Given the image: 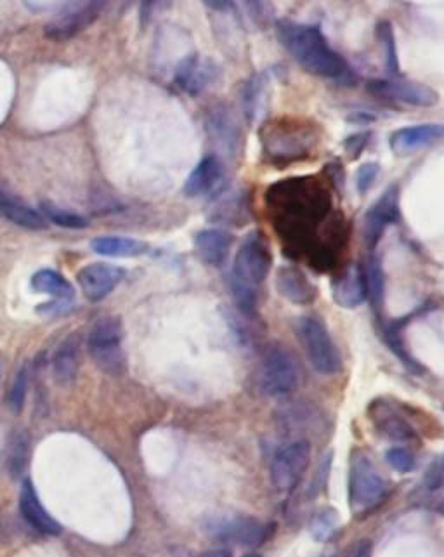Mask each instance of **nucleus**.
<instances>
[{
    "mask_svg": "<svg viewBox=\"0 0 444 557\" xmlns=\"http://www.w3.org/2000/svg\"><path fill=\"white\" fill-rule=\"evenodd\" d=\"M269 221L283 242L287 252L295 257L307 256V261L320 271L335 266L328 254L321 228L333 212L332 195L327 184L318 177H290L269 186L266 191Z\"/></svg>",
    "mask_w": 444,
    "mask_h": 557,
    "instance_id": "f257e3e1",
    "label": "nucleus"
},
{
    "mask_svg": "<svg viewBox=\"0 0 444 557\" xmlns=\"http://www.w3.org/2000/svg\"><path fill=\"white\" fill-rule=\"evenodd\" d=\"M276 37L295 63L309 75L333 80L342 86L356 84L353 68L328 44L320 28L285 18L276 21Z\"/></svg>",
    "mask_w": 444,
    "mask_h": 557,
    "instance_id": "f03ea898",
    "label": "nucleus"
},
{
    "mask_svg": "<svg viewBox=\"0 0 444 557\" xmlns=\"http://www.w3.org/2000/svg\"><path fill=\"white\" fill-rule=\"evenodd\" d=\"M273 252L268 236L261 230L250 231L236 250L229 275V289L243 315L252 316L259 301V287L268 280Z\"/></svg>",
    "mask_w": 444,
    "mask_h": 557,
    "instance_id": "7ed1b4c3",
    "label": "nucleus"
},
{
    "mask_svg": "<svg viewBox=\"0 0 444 557\" xmlns=\"http://www.w3.org/2000/svg\"><path fill=\"white\" fill-rule=\"evenodd\" d=\"M320 141L313 124L297 118H280L264 125L261 131L262 153L269 164L288 165L306 160Z\"/></svg>",
    "mask_w": 444,
    "mask_h": 557,
    "instance_id": "20e7f679",
    "label": "nucleus"
},
{
    "mask_svg": "<svg viewBox=\"0 0 444 557\" xmlns=\"http://www.w3.org/2000/svg\"><path fill=\"white\" fill-rule=\"evenodd\" d=\"M294 330L316 372L321 375L339 374L342 356L325 323L314 316H299L294 322Z\"/></svg>",
    "mask_w": 444,
    "mask_h": 557,
    "instance_id": "39448f33",
    "label": "nucleus"
},
{
    "mask_svg": "<svg viewBox=\"0 0 444 557\" xmlns=\"http://www.w3.org/2000/svg\"><path fill=\"white\" fill-rule=\"evenodd\" d=\"M389 492L386 479L365 453L358 452L351 460L349 500L356 514H366L382 504Z\"/></svg>",
    "mask_w": 444,
    "mask_h": 557,
    "instance_id": "423d86ee",
    "label": "nucleus"
},
{
    "mask_svg": "<svg viewBox=\"0 0 444 557\" xmlns=\"http://www.w3.org/2000/svg\"><path fill=\"white\" fill-rule=\"evenodd\" d=\"M87 351L91 354L96 367L105 374H124L127 368L124 348H122V325L118 318L105 316L94 323L87 335Z\"/></svg>",
    "mask_w": 444,
    "mask_h": 557,
    "instance_id": "0eeeda50",
    "label": "nucleus"
},
{
    "mask_svg": "<svg viewBox=\"0 0 444 557\" xmlns=\"http://www.w3.org/2000/svg\"><path fill=\"white\" fill-rule=\"evenodd\" d=\"M299 367L294 356L288 353V349L281 346H273L264 354L261 363L262 391L269 396H285L299 386Z\"/></svg>",
    "mask_w": 444,
    "mask_h": 557,
    "instance_id": "6e6552de",
    "label": "nucleus"
},
{
    "mask_svg": "<svg viewBox=\"0 0 444 557\" xmlns=\"http://www.w3.org/2000/svg\"><path fill=\"white\" fill-rule=\"evenodd\" d=\"M401 221V190L398 184H391L377 202L366 210L363 217V242L370 254L375 252L387 228Z\"/></svg>",
    "mask_w": 444,
    "mask_h": 557,
    "instance_id": "1a4fd4ad",
    "label": "nucleus"
},
{
    "mask_svg": "<svg viewBox=\"0 0 444 557\" xmlns=\"http://www.w3.org/2000/svg\"><path fill=\"white\" fill-rule=\"evenodd\" d=\"M366 91L373 98L398 101L403 105L417 106V108H432L439 103V92L431 86L417 82V80L401 79H373L368 80Z\"/></svg>",
    "mask_w": 444,
    "mask_h": 557,
    "instance_id": "9d476101",
    "label": "nucleus"
},
{
    "mask_svg": "<svg viewBox=\"0 0 444 557\" xmlns=\"http://www.w3.org/2000/svg\"><path fill=\"white\" fill-rule=\"evenodd\" d=\"M311 462V446L307 441H295L281 448L271 464V481L278 492H290L306 474Z\"/></svg>",
    "mask_w": 444,
    "mask_h": 557,
    "instance_id": "9b49d317",
    "label": "nucleus"
},
{
    "mask_svg": "<svg viewBox=\"0 0 444 557\" xmlns=\"http://www.w3.org/2000/svg\"><path fill=\"white\" fill-rule=\"evenodd\" d=\"M273 528L275 526L264 525L257 519L238 516V518L217 519L214 525L209 526V533L221 542L259 547L273 535Z\"/></svg>",
    "mask_w": 444,
    "mask_h": 557,
    "instance_id": "f8f14e48",
    "label": "nucleus"
},
{
    "mask_svg": "<svg viewBox=\"0 0 444 557\" xmlns=\"http://www.w3.org/2000/svg\"><path fill=\"white\" fill-rule=\"evenodd\" d=\"M105 9V2H72L63 6V13L46 27V37L51 40H68L91 27Z\"/></svg>",
    "mask_w": 444,
    "mask_h": 557,
    "instance_id": "ddd939ff",
    "label": "nucleus"
},
{
    "mask_svg": "<svg viewBox=\"0 0 444 557\" xmlns=\"http://www.w3.org/2000/svg\"><path fill=\"white\" fill-rule=\"evenodd\" d=\"M125 275V269L115 264L92 263L80 269L77 282L87 301L99 302L124 282Z\"/></svg>",
    "mask_w": 444,
    "mask_h": 557,
    "instance_id": "4468645a",
    "label": "nucleus"
},
{
    "mask_svg": "<svg viewBox=\"0 0 444 557\" xmlns=\"http://www.w3.org/2000/svg\"><path fill=\"white\" fill-rule=\"evenodd\" d=\"M219 68L210 58H202L200 54H190L179 61L174 72V82L181 91L198 96L207 91L216 82Z\"/></svg>",
    "mask_w": 444,
    "mask_h": 557,
    "instance_id": "2eb2a0df",
    "label": "nucleus"
},
{
    "mask_svg": "<svg viewBox=\"0 0 444 557\" xmlns=\"http://www.w3.org/2000/svg\"><path fill=\"white\" fill-rule=\"evenodd\" d=\"M444 141V124H417L392 132L389 146L398 157H412L418 151Z\"/></svg>",
    "mask_w": 444,
    "mask_h": 557,
    "instance_id": "dca6fc26",
    "label": "nucleus"
},
{
    "mask_svg": "<svg viewBox=\"0 0 444 557\" xmlns=\"http://www.w3.org/2000/svg\"><path fill=\"white\" fill-rule=\"evenodd\" d=\"M330 290H332L333 302L340 308H360L361 304L368 299L363 266L360 264L347 266L337 278H333Z\"/></svg>",
    "mask_w": 444,
    "mask_h": 557,
    "instance_id": "f3484780",
    "label": "nucleus"
},
{
    "mask_svg": "<svg viewBox=\"0 0 444 557\" xmlns=\"http://www.w3.org/2000/svg\"><path fill=\"white\" fill-rule=\"evenodd\" d=\"M275 287L283 299H287L295 306L313 304L318 297V289L309 280V276L301 268H295V266H281V268H278L275 276Z\"/></svg>",
    "mask_w": 444,
    "mask_h": 557,
    "instance_id": "a211bd4d",
    "label": "nucleus"
},
{
    "mask_svg": "<svg viewBox=\"0 0 444 557\" xmlns=\"http://www.w3.org/2000/svg\"><path fill=\"white\" fill-rule=\"evenodd\" d=\"M20 511L23 519L37 533H42V535H58V533H61V525L42 505L35 486L28 478L23 481V486H21Z\"/></svg>",
    "mask_w": 444,
    "mask_h": 557,
    "instance_id": "6ab92c4d",
    "label": "nucleus"
},
{
    "mask_svg": "<svg viewBox=\"0 0 444 557\" xmlns=\"http://www.w3.org/2000/svg\"><path fill=\"white\" fill-rule=\"evenodd\" d=\"M233 247V235L221 228H207L195 235V252L203 264L210 268H222L228 261Z\"/></svg>",
    "mask_w": 444,
    "mask_h": 557,
    "instance_id": "aec40b11",
    "label": "nucleus"
},
{
    "mask_svg": "<svg viewBox=\"0 0 444 557\" xmlns=\"http://www.w3.org/2000/svg\"><path fill=\"white\" fill-rule=\"evenodd\" d=\"M224 181V164L217 155L203 157L184 183V193L190 198L205 197L221 186Z\"/></svg>",
    "mask_w": 444,
    "mask_h": 557,
    "instance_id": "412c9836",
    "label": "nucleus"
},
{
    "mask_svg": "<svg viewBox=\"0 0 444 557\" xmlns=\"http://www.w3.org/2000/svg\"><path fill=\"white\" fill-rule=\"evenodd\" d=\"M273 75L268 72L255 73L242 87L243 115L250 125L257 124L269 106V87Z\"/></svg>",
    "mask_w": 444,
    "mask_h": 557,
    "instance_id": "4be33fe9",
    "label": "nucleus"
},
{
    "mask_svg": "<svg viewBox=\"0 0 444 557\" xmlns=\"http://www.w3.org/2000/svg\"><path fill=\"white\" fill-rule=\"evenodd\" d=\"M80 368V337L77 334L68 335L65 341L59 344L54 353L53 372L54 379L59 386L70 387L77 381Z\"/></svg>",
    "mask_w": 444,
    "mask_h": 557,
    "instance_id": "5701e85b",
    "label": "nucleus"
},
{
    "mask_svg": "<svg viewBox=\"0 0 444 557\" xmlns=\"http://www.w3.org/2000/svg\"><path fill=\"white\" fill-rule=\"evenodd\" d=\"M0 216L25 230L39 231L47 228V221L40 212L30 209L21 200L7 193H0Z\"/></svg>",
    "mask_w": 444,
    "mask_h": 557,
    "instance_id": "b1692460",
    "label": "nucleus"
},
{
    "mask_svg": "<svg viewBox=\"0 0 444 557\" xmlns=\"http://www.w3.org/2000/svg\"><path fill=\"white\" fill-rule=\"evenodd\" d=\"M207 131L229 153H235L236 148L240 146V129L235 118L231 117V113L224 106H217L209 113Z\"/></svg>",
    "mask_w": 444,
    "mask_h": 557,
    "instance_id": "393cba45",
    "label": "nucleus"
},
{
    "mask_svg": "<svg viewBox=\"0 0 444 557\" xmlns=\"http://www.w3.org/2000/svg\"><path fill=\"white\" fill-rule=\"evenodd\" d=\"M91 249L99 256L139 257L150 250V245L143 240L125 236H98L92 240Z\"/></svg>",
    "mask_w": 444,
    "mask_h": 557,
    "instance_id": "a878e982",
    "label": "nucleus"
},
{
    "mask_svg": "<svg viewBox=\"0 0 444 557\" xmlns=\"http://www.w3.org/2000/svg\"><path fill=\"white\" fill-rule=\"evenodd\" d=\"M32 289L39 294L53 295L56 301L72 302L75 289L65 276L53 269H40L32 276Z\"/></svg>",
    "mask_w": 444,
    "mask_h": 557,
    "instance_id": "bb28decb",
    "label": "nucleus"
},
{
    "mask_svg": "<svg viewBox=\"0 0 444 557\" xmlns=\"http://www.w3.org/2000/svg\"><path fill=\"white\" fill-rule=\"evenodd\" d=\"M363 273H365L368 301L375 311H380L384 308V299H386V273H384V266L380 263L379 257L375 256V252H372L366 259Z\"/></svg>",
    "mask_w": 444,
    "mask_h": 557,
    "instance_id": "cd10ccee",
    "label": "nucleus"
},
{
    "mask_svg": "<svg viewBox=\"0 0 444 557\" xmlns=\"http://www.w3.org/2000/svg\"><path fill=\"white\" fill-rule=\"evenodd\" d=\"M6 462L13 478H20L30 457V438L25 431H13L6 445Z\"/></svg>",
    "mask_w": 444,
    "mask_h": 557,
    "instance_id": "c85d7f7f",
    "label": "nucleus"
},
{
    "mask_svg": "<svg viewBox=\"0 0 444 557\" xmlns=\"http://www.w3.org/2000/svg\"><path fill=\"white\" fill-rule=\"evenodd\" d=\"M375 35H377L380 49L384 53L387 73L391 75L392 79H396L401 75V66H399L398 44H396V35H394L391 21H379L375 28Z\"/></svg>",
    "mask_w": 444,
    "mask_h": 557,
    "instance_id": "c756f323",
    "label": "nucleus"
},
{
    "mask_svg": "<svg viewBox=\"0 0 444 557\" xmlns=\"http://www.w3.org/2000/svg\"><path fill=\"white\" fill-rule=\"evenodd\" d=\"M380 407L372 405L373 419L380 420L382 431L389 434L394 440H410L412 438V427L403 422V419L396 415V410L386 401L380 400Z\"/></svg>",
    "mask_w": 444,
    "mask_h": 557,
    "instance_id": "7c9ffc66",
    "label": "nucleus"
},
{
    "mask_svg": "<svg viewBox=\"0 0 444 557\" xmlns=\"http://www.w3.org/2000/svg\"><path fill=\"white\" fill-rule=\"evenodd\" d=\"M39 207L40 214L44 216V219L51 221L56 226L68 228V230H84V228H87V219L79 216V214H75L72 210L63 209V207L51 204L47 200L40 202Z\"/></svg>",
    "mask_w": 444,
    "mask_h": 557,
    "instance_id": "2f4dec72",
    "label": "nucleus"
},
{
    "mask_svg": "<svg viewBox=\"0 0 444 557\" xmlns=\"http://www.w3.org/2000/svg\"><path fill=\"white\" fill-rule=\"evenodd\" d=\"M401 328H403V322H394L389 327H386V330H384V341H386L392 353L396 354L399 360L403 361V365L408 370H412L415 374H420L422 367L418 365L417 361L413 360L412 354L406 349L403 335H401Z\"/></svg>",
    "mask_w": 444,
    "mask_h": 557,
    "instance_id": "473e14b6",
    "label": "nucleus"
},
{
    "mask_svg": "<svg viewBox=\"0 0 444 557\" xmlns=\"http://www.w3.org/2000/svg\"><path fill=\"white\" fill-rule=\"evenodd\" d=\"M28 368L21 367L16 375H14L13 384L7 393V407L14 413H20L25 407V400H27L28 393Z\"/></svg>",
    "mask_w": 444,
    "mask_h": 557,
    "instance_id": "72a5a7b5",
    "label": "nucleus"
},
{
    "mask_svg": "<svg viewBox=\"0 0 444 557\" xmlns=\"http://www.w3.org/2000/svg\"><path fill=\"white\" fill-rule=\"evenodd\" d=\"M337 518L339 516L333 509H323V511L318 512L313 518V523H311L313 537L320 542L330 540V537L337 530V521H339Z\"/></svg>",
    "mask_w": 444,
    "mask_h": 557,
    "instance_id": "f704fd0d",
    "label": "nucleus"
},
{
    "mask_svg": "<svg viewBox=\"0 0 444 557\" xmlns=\"http://www.w3.org/2000/svg\"><path fill=\"white\" fill-rule=\"evenodd\" d=\"M380 171L382 169H380V164H377V162H366V164L358 167L354 183H356V190H358L360 195H365V193L372 190L373 184L379 179Z\"/></svg>",
    "mask_w": 444,
    "mask_h": 557,
    "instance_id": "c9c22d12",
    "label": "nucleus"
},
{
    "mask_svg": "<svg viewBox=\"0 0 444 557\" xmlns=\"http://www.w3.org/2000/svg\"><path fill=\"white\" fill-rule=\"evenodd\" d=\"M386 460L394 471L403 472V474L415 471V467H417L415 455L406 448H391L386 453Z\"/></svg>",
    "mask_w": 444,
    "mask_h": 557,
    "instance_id": "e433bc0d",
    "label": "nucleus"
},
{
    "mask_svg": "<svg viewBox=\"0 0 444 557\" xmlns=\"http://www.w3.org/2000/svg\"><path fill=\"white\" fill-rule=\"evenodd\" d=\"M370 138H372V132L361 131L344 139V145L342 146H344L347 157L351 160H358L363 155V151L366 150L368 143H370Z\"/></svg>",
    "mask_w": 444,
    "mask_h": 557,
    "instance_id": "4c0bfd02",
    "label": "nucleus"
},
{
    "mask_svg": "<svg viewBox=\"0 0 444 557\" xmlns=\"http://www.w3.org/2000/svg\"><path fill=\"white\" fill-rule=\"evenodd\" d=\"M427 485L431 490H438L444 486V457L432 466L431 471L427 474Z\"/></svg>",
    "mask_w": 444,
    "mask_h": 557,
    "instance_id": "58836bf2",
    "label": "nucleus"
},
{
    "mask_svg": "<svg viewBox=\"0 0 444 557\" xmlns=\"http://www.w3.org/2000/svg\"><path fill=\"white\" fill-rule=\"evenodd\" d=\"M37 309H39V313H42V315H65L68 311H72V304L66 301H54L42 304Z\"/></svg>",
    "mask_w": 444,
    "mask_h": 557,
    "instance_id": "ea45409f",
    "label": "nucleus"
},
{
    "mask_svg": "<svg viewBox=\"0 0 444 557\" xmlns=\"http://www.w3.org/2000/svg\"><path fill=\"white\" fill-rule=\"evenodd\" d=\"M325 172H327L328 179L330 183L335 186V188H344V181H346V176H344V169L339 162H332L325 167Z\"/></svg>",
    "mask_w": 444,
    "mask_h": 557,
    "instance_id": "a19ab883",
    "label": "nucleus"
},
{
    "mask_svg": "<svg viewBox=\"0 0 444 557\" xmlns=\"http://www.w3.org/2000/svg\"><path fill=\"white\" fill-rule=\"evenodd\" d=\"M373 120H375V117H373L372 113H353V117H349V122L358 125L372 124Z\"/></svg>",
    "mask_w": 444,
    "mask_h": 557,
    "instance_id": "79ce46f5",
    "label": "nucleus"
},
{
    "mask_svg": "<svg viewBox=\"0 0 444 557\" xmlns=\"http://www.w3.org/2000/svg\"><path fill=\"white\" fill-rule=\"evenodd\" d=\"M372 556V544L370 542H361L358 551L354 554V557H370Z\"/></svg>",
    "mask_w": 444,
    "mask_h": 557,
    "instance_id": "37998d69",
    "label": "nucleus"
},
{
    "mask_svg": "<svg viewBox=\"0 0 444 557\" xmlns=\"http://www.w3.org/2000/svg\"><path fill=\"white\" fill-rule=\"evenodd\" d=\"M198 557H231V552L228 549H214V551L203 552Z\"/></svg>",
    "mask_w": 444,
    "mask_h": 557,
    "instance_id": "c03bdc74",
    "label": "nucleus"
},
{
    "mask_svg": "<svg viewBox=\"0 0 444 557\" xmlns=\"http://www.w3.org/2000/svg\"><path fill=\"white\" fill-rule=\"evenodd\" d=\"M2 374H4V358L0 356V377H2Z\"/></svg>",
    "mask_w": 444,
    "mask_h": 557,
    "instance_id": "a18cd8bd",
    "label": "nucleus"
},
{
    "mask_svg": "<svg viewBox=\"0 0 444 557\" xmlns=\"http://www.w3.org/2000/svg\"><path fill=\"white\" fill-rule=\"evenodd\" d=\"M245 557H262L261 554H249V556Z\"/></svg>",
    "mask_w": 444,
    "mask_h": 557,
    "instance_id": "49530a36",
    "label": "nucleus"
}]
</instances>
